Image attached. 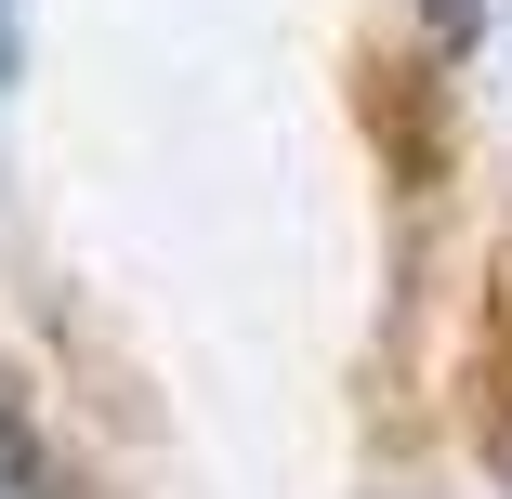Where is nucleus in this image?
I'll list each match as a JSON object with an SVG mask.
<instances>
[{"label":"nucleus","instance_id":"f257e3e1","mask_svg":"<svg viewBox=\"0 0 512 499\" xmlns=\"http://www.w3.org/2000/svg\"><path fill=\"white\" fill-rule=\"evenodd\" d=\"M0 499H66V473H53V447H40V421H27L14 381H0Z\"/></svg>","mask_w":512,"mask_h":499},{"label":"nucleus","instance_id":"7ed1b4c3","mask_svg":"<svg viewBox=\"0 0 512 499\" xmlns=\"http://www.w3.org/2000/svg\"><path fill=\"white\" fill-rule=\"evenodd\" d=\"M421 27H434V40H473V27H486V0H421Z\"/></svg>","mask_w":512,"mask_h":499},{"label":"nucleus","instance_id":"f03ea898","mask_svg":"<svg viewBox=\"0 0 512 499\" xmlns=\"http://www.w3.org/2000/svg\"><path fill=\"white\" fill-rule=\"evenodd\" d=\"M14 66H27V0H0V106H14Z\"/></svg>","mask_w":512,"mask_h":499}]
</instances>
